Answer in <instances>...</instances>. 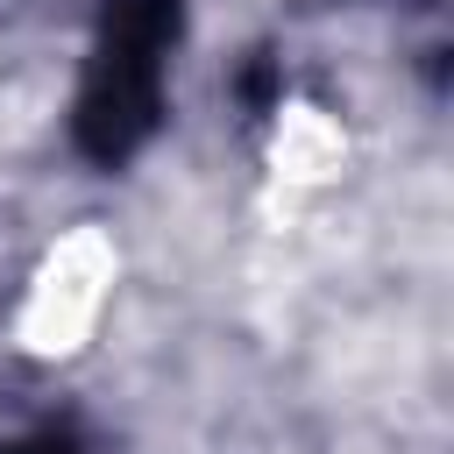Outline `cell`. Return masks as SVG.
I'll return each mask as SVG.
<instances>
[{
    "instance_id": "6da1fadb",
    "label": "cell",
    "mask_w": 454,
    "mask_h": 454,
    "mask_svg": "<svg viewBox=\"0 0 454 454\" xmlns=\"http://www.w3.org/2000/svg\"><path fill=\"white\" fill-rule=\"evenodd\" d=\"M170 35H177V0H114L106 7L99 50L85 71V99H78V142L92 163H121L156 128Z\"/></svg>"
}]
</instances>
